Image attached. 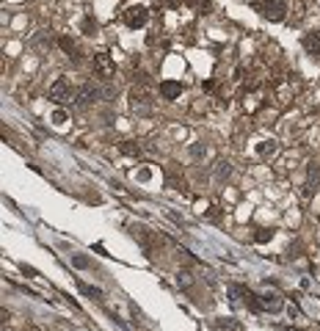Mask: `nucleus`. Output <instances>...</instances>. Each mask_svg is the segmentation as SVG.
<instances>
[{
    "mask_svg": "<svg viewBox=\"0 0 320 331\" xmlns=\"http://www.w3.org/2000/svg\"><path fill=\"white\" fill-rule=\"evenodd\" d=\"M287 0H262V6H260V14L265 19H271V22H279V19H285L287 14Z\"/></svg>",
    "mask_w": 320,
    "mask_h": 331,
    "instance_id": "2",
    "label": "nucleus"
},
{
    "mask_svg": "<svg viewBox=\"0 0 320 331\" xmlns=\"http://www.w3.org/2000/svg\"><path fill=\"white\" fill-rule=\"evenodd\" d=\"M262 304H265V309H271V312H279L282 309V301H279L276 293H265V296H260Z\"/></svg>",
    "mask_w": 320,
    "mask_h": 331,
    "instance_id": "10",
    "label": "nucleus"
},
{
    "mask_svg": "<svg viewBox=\"0 0 320 331\" xmlns=\"http://www.w3.org/2000/svg\"><path fill=\"white\" fill-rule=\"evenodd\" d=\"M80 293H86V296H97V298L102 296V293H100L97 287H89V284H83V282H80Z\"/></svg>",
    "mask_w": 320,
    "mask_h": 331,
    "instance_id": "18",
    "label": "nucleus"
},
{
    "mask_svg": "<svg viewBox=\"0 0 320 331\" xmlns=\"http://www.w3.org/2000/svg\"><path fill=\"white\" fill-rule=\"evenodd\" d=\"M273 152H276V141H262L260 147H257V155H260V158H271Z\"/></svg>",
    "mask_w": 320,
    "mask_h": 331,
    "instance_id": "12",
    "label": "nucleus"
},
{
    "mask_svg": "<svg viewBox=\"0 0 320 331\" xmlns=\"http://www.w3.org/2000/svg\"><path fill=\"white\" fill-rule=\"evenodd\" d=\"M83 30H86L89 36H94V33H97V22H94L91 17H83Z\"/></svg>",
    "mask_w": 320,
    "mask_h": 331,
    "instance_id": "16",
    "label": "nucleus"
},
{
    "mask_svg": "<svg viewBox=\"0 0 320 331\" xmlns=\"http://www.w3.org/2000/svg\"><path fill=\"white\" fill-rule=\"evenodd\" d=\"M304 50H307L309 55H320V30H312V33H307L301 39Z\"/></svg>",
    "mask_w": 320,
    "mask_h": 331,
    "instance_id": "7",
    "label": "nucleus"
},
{
    "mask_svg": "<svg viewBox=\"0 0 320 331\" xmlns=\"http://www.w3.org/2000/svg\"><path fill=\"white\" fill-rule=\"evenodd\" d=\"M72 262H75L77 268H86V265H89V260H86V257H80V254H75V257H72Z\"/></svg>",
    "mask_w": 320,
    "mask_h": 331,
    "instance_id": "19",
    "label": "nucleus"
},
{
    "mask_svg": "<svg viewBox=\"0 0 320 331\" xmlns=\"http://www.w3.org/2000/svg\"><path fill=\"white\" fill-rule=\"evenodd\" d=\"M53 122H55V124H64V122H66V113H64V111H55Z\"/></svg>",
    "mask_w": 320,
    "mask_h": 331,
    "instance_id": "20",
    "label": "nucleus"
},
{
    "mask_svg": "<svg viewBox=\"0 0 320 331\" xmlns=\"http://www.w3.org/2000/svg\"><path fill=\"white\" fill-rule=\"evenodd\" d=\"M273 237V229H257V235H254V243H268Z\"/></svg>",
    "mask_w": 320,
    "mask_h": 331,
    "instance_id": "15",
    "label": "nucleus"
},
{
    "mask_svg": "<svg viewBox=\"0 0 320 331\" xmlns=\"http://www.w3.org/2000/svg\"><path fill=\"white\" fill-rule=\"evenodd\" d=\"M50 100L53 102H58V105H64V102H69V100H75V89H72V83L66 80V77H58V80L53 83V86H50Z\"/></svg>",
    "mask_w": 320,
    "mask_h": 331,
    "instance_id": "1",
    "label": "nucleus"
},
{
    "mask_svg": "<svg viewBox=\"0 0 320 331\" xmlns=\"http://www.w3.org/2000/svg\"><path fill=\"white\" fill-rule=\"evenodd\" d=\"M229 174H232V166L226 163V160H221V163H218V177L224 179V177H229Z\"/></svg>",
    "mask_w": 320,
    "mask_h": 331,
    "instance_id": "17",
    "label": "nucleus"
},
{
    "mask_svg": "<svg viewBox=\"0 0 320 331\" xmlns=\"http://www.w3.org/2000/svg\"><path fill=\"white\" fill-rule=\"evenodd\" d=\"M185 3H188V6H196V3H199V0H185Z\"/></svg>",
    "mask_w": 320,
    "mask_h": 331,
    "instance_id": "24",
    "label": "nucleus"
},
{
    "mask_svg": "<svg viewBox=\"0 0 320 331\" xmlns=\"http://www.w3.org/2000/svg\"><path fill=\"white\" fill-rule=\"evenodd\" d=\"M215 329L218 331H240V326H237L232 318H221L218 323H215Z\"/></svg>",
    "mask_w": 320,
    "mask_h": 331,
    "instance_id": "13",
    "label": "nucleus"
},
{
    "mask_svg": "<svg viewBox=\"0 0 320 331\" xmlns=\"http://www.w3.org/2000/svg\"><path fill=\"white\" fill-rule=\"evenodd\" d=\"M22 273H28V276H36V271L30 265H22Z\"/></svg>",
    "mask_w": 320,
    "mask_h": 331,
    "instance_id": "22",
    "label": "nucleus"
},
{
    "mask_svg": "<svg viewBox=\"0 0 320 331\" xmlns=\"http://www.w3.org/2000/svg\"><path fill=\"white\" fill-rule=\"evenodd\" d=\"M91 66H94L97 77H102V80H111V77L116 75V66H113V61H111L108 53H97L94 61H91Z\"/></svg>",
    "mask_w": 320,
    "mask_h": 331,
    "instance_id": "3",
    "label": "nucleus"
},
{
    "mask_svg": "<svg viewBox=\"0 0 320 331\" xmlns=\"http://www.w3.org/2000/svg\"><path fill=\"white\" fill-rule=\"evenodd\" d=\"M94 100H97V89L91 86V83H86L83 89L77 91V97H75V108H89Z\"/></svg>",
    "mask_w": 320,
    "mask_h": 331,
    "instance_id": "6",
    "label": "nucleus"
},
{
    "mask_svg": "<svg viewBox=\"0 0 320 331\" xmlns=\"http://www.w3.org/2000/svg\"><path fill=\"white\" fill-rule=\"evenodd\" d=\"M138 179H149V168H141V171H138Z\"/></svg>",
    "mask_w": 320,
    "mask_h": 331,
    "instance_id": "21",
    "label": "nucleus"
},
{
    "mask_svg": "<svg viewBox=\"0 0 320 331\" xmlns=\"http://www.w3.org/2000/svg\"><path fill=\"white\" fill-rule=\"evenodd\" d=\"M119 152H125V155H141V147L133 141H122L119 144Z\"/></svg>",
    "mask_w": 320,
    "mask_h": 331,
    "instance_id": "14",
    "label": "nucleus"
},
{
    "mask_svg": "<svg viewBox=\"0 0 320 331\" xmlns=\"http://www.w3.org/2000/svg\"><path fill=\"white\" fill-rule=\"evenodd\" d=\"M147 19H149V11L144 6H130V8H125V22H127V28H144L147 25Z\"/></svg>",
    "mask_w": 320,
    "mask_h": 331,
    "instance_id": "4",
    "label": "nucleus"
},
{
    "mask_svg": "<svg viewBox=\"0 0 320 331\" xmlns=\"http://www.w3.org/2000/svg\"><path fill=\"white\" fill-rule=\"evenodd\" d=\"M166 3H168V6H177V3H179V0H166Z\"/></svg>",
    "mask_w": 320,
    "mask_h": 331,
    "instance_id": "23",
    "label": "nucleus"
},
{
    "mask_svg": "<svg viewBox=\"0 0 320 331\" xmlns=\"http://www.w3.org/2000/svg\"><path fill=\"white\" fill-rule=\"evenodd\" d=\"M58 44H61V50H64L66 55H72V58H75V61H80V55H83V53H80V47H77V41H75V39H69V36H64V39H61Z\"/></svg>",
    "mask_w": 320,
    "mask_h": 331,
    "instance_id": "9",
    "label": "nucleus"
},
{
    "mask_svg": "<svg viewBox=\"0 0 320 331\" xmlns=\"http://www.w3.org/2000/svg\"><path fill=\"white\" fill-rule=\"evenodd\" d=\"M28 331H39V329H28Z\"/></svg>",
    "mask_w": 320,
    "mask_h": 331,
    "instance_id": "25",
    "label": "nucleus"
},
{
    "mask_svg": "<svg viewBox=\"0 0 320 331\" xmlns=\"http://www.w3.org/2000/svg\"><path fill=\"white\" fill-rule=\"evenodd\" d=\"M243 296H246V304L251 307V312H262V309H265V304H262V301H257L260 296H254L251 290H243Z\"/></svg>",
    "mask_w": 320,
    "mask_h": 331,
    "instance_id": "11",
    "label": "nucleus"
},
{
    "mask_svg": "<svg viewBox=\"0 0 320 331\" xmlns=\"http://www.w3.org/2000/svg\"><path fill=\"white\" fill-rule=\"evenodd\" d=\"M158 91H160L163 100H177V97L182 94V83H179V80H163L158 86Z\"/></svg>",
    "mask_w": 320,
    "mask_h": 331,
    "instance_id": "5",
    "label": "nucleus"
},
{
    "mask_svg": "<svg viewBox=\"0 0 320 331\" xmlns=\"http://www.w3.org/2000/svg\"><path fill=\"white\" fill-rule=\"evenodd\" d=\"M130 102H133V108H138V111H149V94L141 91V89H133Z\"/></svg>",
    "mask_w": 320,
    "mask_h": 331,
    "instance_id": "8",
    "label": "nucleus"
}]
</instances>
